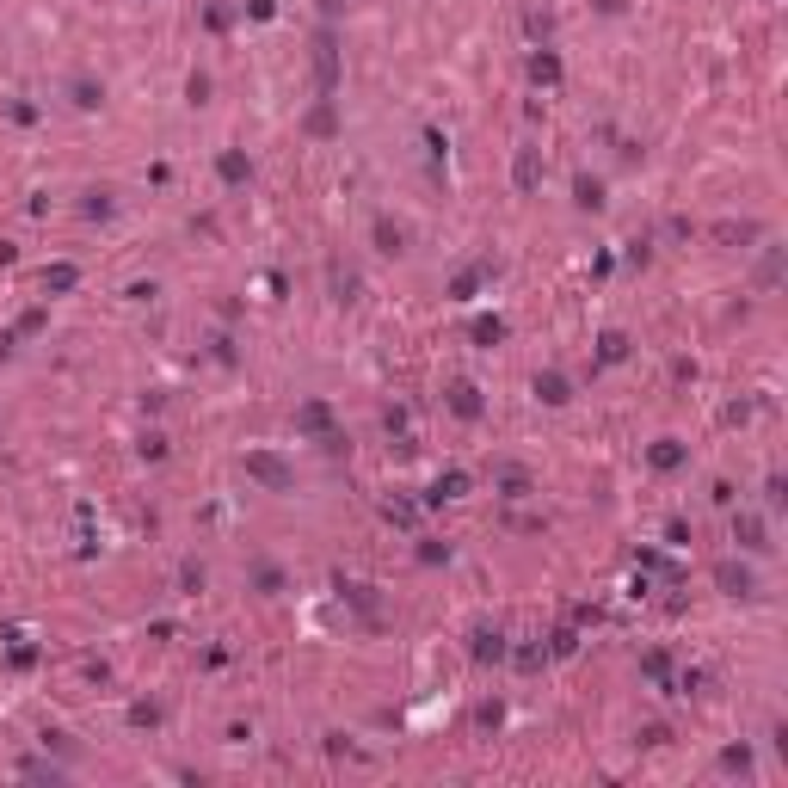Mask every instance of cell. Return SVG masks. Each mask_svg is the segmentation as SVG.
<instances>
[{
    "mask_svg": "<svg viewBox=\"0 0 788 788\" xmlns=\"http://www.w3.org/2000/svg\"><path fill=\"white\" fill-rule=\"evenodd\" d=\"M302 425H309V431H320V438H327V450H339V438H333V413L320 407V401H309V407H302Z\"/></svg>",
    "mask_w": 788,
    "mask_h": 788,
    "instance_id": "cell-2",
    "label": "cell"
},
{
    "mask_svg": "<svg viewBox=\"0 0 788 788\" xmlns=\"http://www.w3.org/2000/svg\"><path fill=\"white\" fill-rule=\"evenodd\" d=\"M536 394H542L549 407H561V401H567V382L561 376H536Z\"/></svg>",
    "mask_w": 788,
    "mask_h": 788,
    "instance_id": "cell-8",
    "label": "cell"
},
{
    "mask_svg": "<svg viewBox=\"0 0 788 788\" xmlns=\"http://www.w3.org/2000/svg\"><path fill=\"white\" fill-rule=\"evenodd\" d=\"M74 283H80L74 265H50V272H43V290H50V296H62V290H74Z\"/></svg>",
    "mask_w": 788,
    "mask_h": 788,
    "instance_id": "cell-4",
    "label": "cell"
},
{
    "mask_svg": "<svg viewBox=\"0 0 788 788\" xmlns=\"http://www.w3.org/2000/svg\"><path fill=\"white\" fill-rule=\"evenodd\" d=\"M216 167H222V179H228V185H240V179H246V161H240V154H222Z\"/></svg>",
    "mask_w": 788,
    "mask_h": 788,
    "instance_id": "cell-13",
    "label": "cell"
},
{
    "mask_svg": "<svg viewBox=\"0 0 788 788\" xmlns=\"http://www.w3.org/2000/svg\"><path fill=\"white\" fill-rule=\"evenodd\" d=\"M739 542H746V549H764V524H757V517H739Z\"/></svg>",
    "mask_w": 788,
    "mask_h": 788,
    "instance_id": "cell-11",
    "label": "cell"
},
{
    "mask_svg": "<svg viewBox=\"0 0 788 788\" xmlns=\"http://www.w3.org/2000/svg\"><path fill=\"white\" fill-rule=\"evenodd\" d=\"M462 493H468V475H456V468H450V475L431 487V499H462Z\"/></svg>",
    "mask_w": 788,
    "mask_h": 788,
    "instance_id": "cell-7",
    "label": "cell"
},
{
    "mask_svg": "<svg viewBox=\"0 0 788 788\" xmlns=\"http://www.w3.org/2000/svg\"><path fill=\"white\" fill-rule=\"evenodd\" d=\"M536 179H542V167H536V154L524 148V154H517V191H536Z\"/></svg>",
    "mask_w": 788,
    "mask_h": 788,
    "instance_id": "cell-5",
    "label": "cell"
},
{
    "mask_svg": "<svg viewBox=\"0 0 788 788\" xmlns=\"http://www.w3.org/2000/svg\"><path fill=\"white\" fill-rule=\"evenodd\" d=\"M246 475H253V480H265V487H277V493L290 487V468H283L277 456H265V450H253V456H246Z\"/></svg>",
    "mask_w": 788,
    "mask_h": 788,
    "instance_id": "cell-1",
    "label": "cell"
},
{
    "mask_svg": "<svg viewBox=\"0 0 788 788\" xmlns=\"http://www.w3.org/2000/svg\"><path fill=\"white\" fill-rule=\"evenodd\" d=\"M530 74H536V87H554V80H561V56H554V50H536V56H530Z\"/></svg>",
    "mask_w": 788,
    "mask_h": 788,
    "instance_id": "cell-3",
    "label": "cell"
},
{
    "mask_svg": "<svg viewBox=\"0 0 788 788\" xmlns=\"http://www.w3.org/2000/svg\"><path fill=\"white\" fill-rule=\"evenodd\" d=\"M678 462H684V450L672 444V438H665V444H653V468H678Z\"/></svg>",
    "mask_w": 788,
    "mask_h": 788,
    "instance_id": "cell-9",
    "label": "cell"
},
{
    "mask_svg": "<svg viewBox=\"0 0 788 788\" xmlns=\"http://www.w3.org/2000/svg\"><path fill=\"white\" fill-rule=\"evenodd\" d=\"M456 413H462V419H475V413H480V394H475V388H468V382L456 388Z\"/></svg>",
    "mask_w": 788,
    "mask_h": 788,
    "instance_id": "cell-12",
    "label": "cell"
},
{
    "mask_svg": "<svg viewBox=\"0 0 788 788\" xmlns=\"http://www.w3.org/2000/svg\"><path fill=\"white\" fill-rule=\"evenodd\" d=\"M720 585H727V591H739V598H746V591H752V573H746V567H720Z\"/></svg>",
    "mask_w": 788,
    "mask_h": 788,
    "instance_id": "cell-10",
    "label": "cell"
},
{
    "mask_svg": "<svg viewBox=\"0 0 788 788\" xmlns=\"http://www.w3.org/2000/svg\"><path fill=\"white\" fill-rule=\"evenodd\" d=\"M579 204H585V209H598V204H604V191H598V179H579Z\"/></svg>",
    "mask_w": 788,
    "mask_h": 788,
    "instance_id": "cell-14",
    "label": "cell"
},
{
    "mask_svg": "<svg viewBox=\"0 0 788 788\" xmlns=\"http://www.w3.org/2000/svg\"><path fill=\"white\" fill-rule=\"evenodd\" d=\"M499 339H505V320H499V314L475 320V345H499Z\"/></svg>",
    "mask_w": 788,
    "mask_h": 788,
    "instance_id": "cell-6",
    "label": "cell"
}]
</instances>
